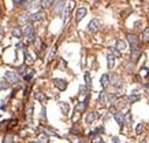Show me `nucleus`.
<instances>
[{"mask_svg":"<svg viewBox=\"0 0 149 143\" xmlns=\"http://www.w3.org/2000/svg\"><path fill=\"white\" fill-rule=\"evenodd\" d=\"M4 80L7 81L8 84H12V85H15L19 83V74L16 73V72H11V70H7L4 73Z\"/></svg>","mask_w":149,"mask_h":143,"instance_id":"obj_1","label":"nucleus"},{"mask_svg":"<svg viewBox=\"0 0 149 143\" xmlns=\"http://www.w3.org/2000/svg\"><path fill=\"white\" fill-rule=\"evenodd\" d=\"M40 7H41V0H30V1H27V4H26V10L31 13V14H36V13H39Z\"/></svg>","mask_w":149,"mask_h":143,"instance_id":"obj_2","label":"nucleus"},{"mask_svg":"<svg viewBox=\"0 0 149 143\" xmlns=\"http://www.w3.org/2000/svg\"><path fill=\"white\" fill-rule=\"evenodd\" d=\"M24 34L29 39V43H34L36 41V34H34V28L31 25H26L24 28Z\"/></svg>","mask_w":149,"mask_h":143,"instance_id":"obj_3","label":"nucleus"},{"mask_svg":"<svg viewBox=\"0 0 149 143\" xmlns=\"http://www.w3.org/2000/svg\"><path fill=\"white\" fill-rule=\"evenodd\" d=\"M64 10H66V1L64 0H58L55 4V8H54V14L60 17V15H63Z\"/></svg>","mask_w":149,"mask_h":143,"instance_id":"obj_4","label":"nucleus"},{"mask_svg":"<svg viewBox=\"0 0 149 143\" xmlns=\"http://www.w3.org/2000/svg\"><path fill=\"white\" fill-rule=\"evenodd\" d=\"M127 41H129V44H130V47H131V51H135L138 47V37L133 34V33H129L127 34Z\"/></svg>","mask_w":149,"mask_h":143,"instance_id":"obj_5","label":"nucleus"},{"mask_svg":"<svg viewBox=\"0 0 149 143\" xmlns=\"http://www.w3.org/2000/svg\"><path fill=\"white\" fill-rule=\"evenodd\" d=\"M111 85H114L115 88L120 89V88L123 87V80H122V77L119 74H112L111 76Z\"/></svg>","mask_w":149,"mask_h":143,"instance_id":"obj_6","label":"nucleus"},{"mask_svg":"<svg viewBox=\"0 0 149 143\" xmlns=\"http://www.w3.org/2000/svg\"><path fill=\"white\" fill-rule=\"evenodd\" d=\"M54 85H55L59 91H64L67 88V81L63 79H54Z\"/></svg>","mask_w":149,"mask_h":143,"instance_id":"obj_7","label":"nucleus"},{"mask_svg":"<svg viewBox=\"0 0 149 143\" xmlns=\"http://www.w3.org/2000/svg\"><path fill=\"white\" fill-rule=\"evenodd\" d=\"M99 29H100V21H99V19H92V21L89 22V25H88V30L92 33L97 32Z\"/></svg>","mask_w":149,"mask_h":143,"instance_id":"obj_8","label":"nucleus"},{"mask_svg":"<svg viewBox=\"0 0 149 143\" xmlns=\"http://www.w3.org/2000/svg\"><path fill=\"white\" fill-rule=\"evenodd\" d=\"M114 119H115V121L118 122L120 127H123L125 125V114L122 113V111H114Z\"/></svg>","mask_w":149,"mask_h":143,"instance_id":"obj_9","label":"nucleus"},{"mask_svg":"<svg viewBox=\"0 0 149 143\" xmlns=\"http://www.w3.org/2000/svg\"><path fill=\"white\" fill-rule=\"evenodd\" d=\"M86 13H88V11H86V8H85V7H79L78 10L75 11V21L79 22L81 19H84L85 15H86Z\"/></svg>","mask_w":149,"mask_h":143,"instance_id":"obj_10","label":"nucleus"},{"mask_svg":"<svg viewBox=\"0 0 149 143\" xmlns=\"http://www.w3.org/2000/svg\"><path fill=\"white\" fill-rule=\"evenodd\" d=\"M97 119H99L97 113H96V111H90V113H88V114H86L85 121H86V124H92V122H94Z\"/></svg>","mask_w":149,"mask_h":143,"instance_id":"obj_11","label":"nucleus"},{"mask_svg":"<svg viewBox=\"0 0 149 143\" xmlns=\"http://www.w3.org/2000/svg\"><path fill=\"white\" fill-rule=\"evenodd\" d=\"M44 17H45V14H44V13H41V11H39V13H36V14H31V15H30V21H31V22H40V21H42V19H44Z\"/></svg>","mask_w":149,"mask_h":143,"instance_id":"obj_12","label":"nucleus"},{"mask_svg":"<svg viewBox=\"0 0 149 143\" xmlns=\"http://www.w3.org/2000/svg\"><path fill=\"white\" fill-rule=\"evenodd\" d=\"M127 103H129V99H127V98H125V96H122V98H119L118 101L115 102V105H114V106H116V109H122V107H125Z\"/></svg>","mask_w":149,"mask_h":143,"instance_id":"obj_13","label":"nucleus"},{"mask_svg":"<svg viewBox=\"0 0 149 143\" xmlns=\"http://www.w3.org/2000/svg\"><path fill=\"white\" fill-rule=\"evenodd\" d=\"M100 84H101V87L105 89V88H107V87H108V85L111 84L110 76H108V74H103L101 79H100Z\"/></svg>","mask_w":149,"mask_h":143,"instance_id":"obj_14","label":"nucleus"},{"mask_svg":"<svg viewBox=\"0 0 149 143\" xmlns=\"http://www.w3.org/2000/svg\"><path fill=\"white\" fill-rule=\"evenodd\" d=\"M59 107H60V110L64 116H67L70 113V105L66 103V102H59Z\"/></svg>","mask_w":149,"mask_h":143,"instance_id":"obj_15","label":"nucleus"},{"mask_svg":"<svg viewBox=\"0 0 149 143\" xmlns=\"http://www.w3.org/2000/svg\"><path fill=\"white\" fill-rule=\"evenodd\" d=\"M126 47H127V43H126L125 40H122V39L116 40V48H118L120 52H122V51H125Z\"/></svg>","mask_w":149,"mask_h":143,"instance_id":"obj_16","label":"nucleus"},{"mask_svg":"<svg viewBox=\"0 0 149 143\" xmlns=\"http://www.w3.org/2000/svg\"><path fill=\"white\" fill-rule=\"evenodd\" d=\"M30 21V17H27L26 14H22V15H19L18 17V24L19 25H25V24H27Z\"/></svg>","mask_w":149,"mask_h":143,"instance_id":"obj_17","label":"nucleus"},{"mask_svg":"<svg viewBox=\"0 0 149 143\" xmlns=\"http://www.w3.org/2000/svg\"><path fill=\"white\" fill-rule=\"evenodd\" d=\"M107 65H108V69H112L114 65H115V56L112 54H108L107 55Z\"/></svg>","mask_w":149,"mask_h":143,"instance_id":"obj_18","label":"nucleus"},{"mask_svg":"<svg viewBox=\"0 0 149 143\" xmlns=\"http://www.w3.org/2000/svg\"><path fill=\"white\" fill-rule=\"evenodd\" d=\"M99 103L107 106V92H104V91L100 92V95H99Z\"/></svg>","mask_w":149,"mask_h":143,"instance_id":"obj_19","label":"nucleus"},{"mask_svg":"<svg viewBox=\"0 0 149 143\" xmlns=\"http://www.w3.org/2000/svg\"><path fill=\"white\" fill-rule=\"evenodd\" d=\"M127 99H129V103H134V102H137L140 99V95L137 94V91H134V92H131L130 96H127Z\"/></svg>","mask_w":149,"mask_h":143,"instance_id":"obj_20","label":"nucleus"},{"mask_svg":"<svg viewBox=\"0 0 149 143\" xmlns=\"http://www.w3.org/2000/svg\"><path fill=\"white\" fill-rule=\"evenodd\" d=\"M11 33H12V36H14V37L19 39V37L24 34V30H22L21 28H12V32H11Z\"/></svg>","mask_w":149,"mask_h":143,"instance_id":"obj_21","label":"nucleus"},{"mask_svg":"<svg viewBox=\"0 0 149 143\" xmlns=\"http://www.w3.org/2000/svg\"><path fill=\"white\" fill-rule=\"evenodd\" d=\"M85 85H86L89 89L92 88V77H90L89 72H86V73H85Z\"/></svg>","mask_w":149,"mask_h":143,"instance_id":"obj_22","label":"nucleus"},{"mask_svg":"<svg viewBox=\"0 0 149 143\" xmlns=\"http://www.w3.org/2000/svg\"><path fill=\"white\" fill-rule=\"evenodd\" d=\"M39 142L40 143H48L49 142V135L48 134H41L39 136Z\"/></svg>","mask_w":149,"mask_h":143,"instance_id":"obj_23","label":"nucleus"},{"mask_svg":"<svg viewBox=\"0 0 149 143\" xmlns=\"http://www.w3.org/2000/svg\"><path fill=\"white\" fill-rule=\"evenodd\" d=\"M34 99L39 101V102H44V101L47 99V96H45V94H42V92H37V94L34 95Z\"/></svg>","mask_w":149,"mask_h":143,"instance_id":"obj_24","label":"nucleus"},{"mask_svg":"<svg viewBox=\"0 0 149 143\" xmlns=\"http://www.w3.org/2000/svg\"><path fill=\"white\" fill-rule=\"evenodd\" d=\"M16 73L19 74V76H26V65H21L18 69H16Z\"/></svg>","mask_w":149,"mask_h":143,"instance_id":"obj_25","label":"nucleus"},{"mask_svg":"<svg viewBox=\"0 0 149 143\" xmlns=\"http://www.w3.org/2000/svg\"><path fill=\"white\" fill-rule=\"evenodd\" d=\"M24 54H25V58H26V64L27 65H30V64H33V58H31V55L26 51V48L24 47Z\"/></svg>","mask_w":149,"mask_h":143,"instance_id":"obj_26","label":"nucleus"},{"mask_svg":"<svg viewBox=\"0 0 149 143\" xmlns=\"http://www.w3.org/2000/svg\"><path fill=\"white\" fill-rule=\"evenodd\" d=\"M54 1H55V0H41V7H44V8L51 7V6L54 4Z\"/></svg>","mask_w":149,"mask_h":143,"instance_id":"obj_27","label":"nucleus"},{"mask_svg":"<svg viewBox=\"0 0 149 143\" xmlns=\"http://www.w3.org/2000/svg\"><path fill=\"white\" fill-rule=\"evenodd\" d=\"M110 51H111V54L115 56V58H119V56H122V52H120V51H119L116 47H115V48H110Z\"/></svg>","mask_w":149,"mask_h":143,"instance_id":"obj_28","label":"nucleus"},{"mask_svg":"<svg viewBox=\"0 0 149 143\" xmlns=\"http://www.w3.org/2000/svg\"><path fill=\"white\" fill-rule=\"evenodd\" d=\"M33 76H34V70L30 69V70H27V73H26V76L24 77V80H25V81H30Z\"/></svg>","mask_w":149,"mask_h":143,"instance_id":"obj_29","label":"nucleus"},{"mask_svg":"<svg viewBox=\"0 0 149 143\" xmlns=\"http://www.w3.org/2000/svg\"><path fill=\"white\" fill-rule=\"evenodd\" d=\"M125 125L126 127H130L131 125V114L130 113H127L125 116Z\"/></svg>","mask_w":149,"mask_h":143,"instance_id":"obj_30","label":"nucleus"},{"mask_svg":"<svg viewBox=\"0 0 149 143\" xmlns=\"http://www.w3.org/2000/svg\"><path fill=\"white\" fill-rule=\"evenodd\" d=\"M88 89H89V88H88L86 85H81V87H79V95L86 96L88 95Z\"/></svg>","mask_w":149,"mask_h":143,"instance_id":"obj_31","label":"nucleus"},{"mask_svg":"<svg viewBox=\"0 0 149 143\" xmlns=\"http://www.w3.org/2000/svg\"><path fill=\"white\" fill-rule=\"evenodd\" d=\"M33 109H34V105H31V103L27 105V107H26V116L27 117H30L31 114H33Z\"/></svg>","mask_w":149,"mask_h":143,"instance_id":"obj_32","label":"nucleus"},{"mask_svg":"<svg viewBox=\"0 0 149 143\" xmlns=\"http://www.w3.org/2000/svg\"><path fill=\"white\" fill-rule=\"evenodd\" d=\"M142 131H144V124L141 122V124H138L137 128H135V134H137V135H141Z\"/></svg>","mask_w":149,"mask_h":143,"instance_id":"obj_33","label":"nucleus"},{"mask_svg":"<svg viewBox=\"0 0 149 143\" xmlns=\"http://www.w3.org/2000/svg\"><path fill=\"white\" fill-rule=\"evenodd\" d=\"M142 39H144V41H149V28H146V29L144 30Z\"/></svg>","mask_w":149,"mask_h":143,"instance_id":"obj_34","label":"nucleus"},{"mask_svg":"<svg viewBox=\"0 0 149 143\" xmlns=\"http://www.w3.org/2000/svg\"><path fill=\"white\" fill-rule=\"evenodd\" d=\"M3 143H14V138H12L11 135H7L6 138H4Z\"/></svg>","mask_w":149,"mask_h":143,"instance_id":"obj_35","label":"nucleus"},{"mask_svg":"<svg viewBox=\"0 0 149 143\" xmlns=\"http://www.w3.org/2000/svg\"><path fill=\"white\" fill-rule=\"evenodd\" d=\"M69 13H70L69 8H66L64 13H63V22H64V24H66V21H67V18H69Z\"/></svg>","mask_w":149,"mask_h":143,"instance_id":"obj_36","label":"nucleus"},{"mask_svg":"<svg viewBox=\"0 0 149 143\" xmlns=\"http://www.w3.org/2000/svg\"><path fill=\"white\" fill-rule=\"evenodd\" d=\"M41 120H47V111H45V107L42 106V109H41Z\"/></svg>","mask_w":149,"mask_h":143,"instance_id":"obj_37","label":"nucleus"},{"mask_svg":"<svg viewBox=\"0 0 149 143\" xmlns=\"http://www.w3.org/2000/svg\"><path fill=\"white\" fill-rule=\"evenodd\" d=\"M12 1L15 3L16 6H21V4H25V3H26V0H12ZM26 4H27V3H26Z\"/></svg>","mask_w":149,"mask_h":143,"instance_id":"obj_38","label":"nucleus"},{"mask_svg":"<svg viewBox=\"0 0 149 143\" xmlns=\"http://www.w3.org/2000/svg\"><path fill=\"white\" fill-rule=\"evenodd\" d=\"M29 91H30V87H26L24 89V98H25V99H26V98H27V95H29Z\"/></svg>","mask_w":149,"mask_h":143,"instance_id":"obj_39","label":"nucleus"},{"mask_svg":"<svg viewBox=\"0 0 149 143\" xmlns=\"http://www.w3.org/2000/svg\"><path fill=\"white\" fill-rule=\"evenodd\" d=\"M93 143H105L103 139H100V136L97 138V139H93Z\"/></svg>","mask_w":149,"mask_h":143,"instance_id":"obj_40","label":"nucleus"},{"mask_svg":"<svg viewBox=\"0 0 149 143\" xmlns=\"http://www.w3.org/2000/svg\"><path fill=\"white\" fill-rule=\"evenodd\" d=\"M142 72H145V77H146V79H149V68H146V69H142Z\"/></svg>","mask_w":149,"mask_h":143,"instance_id":"obj_41","label":"nucleus"},{"mask_svg":"<svg viewBox=\"0 0 149 143\" xmlns=\"http://www.w3.org/2000/svg\"><path fill=\"white\" fill-rule=\"evenodd\" d=\"M3 34H4V30H3V28L0 26V41H1V39H3Z\"/></svg>","mask_w":149,"mask_h":143,"instance_id":"obj_42","label":"nucleus"},{"mask_svg":"<svg viewBox=\"0 0 149 143\" xmlns=\"http://www.w3.org/2000/svg\"><path fill=\"white\" fill-rule=\"evenodd\" d=\"M112 142H114V143H120L118 138H112Z\"/></svg>","mask_w":149,"mask_h":143,"instance_id":"obj_43","label":"nucleus"},{"mask_svg":"<svg viewBox=\"0 0 149 143\" xmlns=\"http://www.w3.org/2000/svg\"><path fill=\"white\" fill-rule=\"evenodd\" d=\"M148 11H149V3H148Z\"/></svg>","mask_w":149,"mask_h":143,"instance_id":"obj_44","label":"nucleus"},{"mask_svg":"<svg viewBox=\"0 0 149 143\" xmlns=\"http://www.w3.org/2000/svg\"><path fill=\"white\" fill-rule=\"evenodd\" d=\"M29 143H37V142H29Z\"/></svg>","mask_w":149,"mask_h":143,"instance_id":"obj_45","label":"nucleus"}]
</instances>
